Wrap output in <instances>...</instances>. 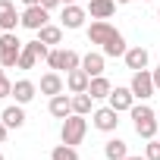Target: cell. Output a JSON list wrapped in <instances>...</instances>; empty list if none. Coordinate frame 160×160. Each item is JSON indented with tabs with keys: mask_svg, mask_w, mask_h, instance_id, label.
Masks as SVG:
<instances>
[{
	"mask_svg": "<svg viewBox=\"0 0 160 160\" xmlns=\"http://www.w3.org/2000/svg\"><path fill=\"white\" fill-rule=\"evenodd\" d=\"M129 113H132V126H135V132H138L144 141H151V138L160 132V119H157V113H154L144 101H141V104H135Z\"/></svg>",
	"mask_w": 160,
	"mask_h": 160,
	"instance_id": "1",
	"label": "cell"
},
{
	"mask_svg": "<svg viewBox=\"0 0 160 160\" xmlns=\"http://www.w3.org/2000/svg\"><path fill=\"white\" fill-rule=\"evenodd\" d=\"M85 135H88V119H85V116L69 113V116L60 122V141H63V144L78 148V144L85 141Z\"/></svg>",
	"mask_w": 160,
	"mask_h": 160,
	"instance_id": "2",
	"label": "cell"
},
{
	"mask_svg": "<svg viewBox=\"0 0 160 160\" xmlns=\"http://www.w3.org/2000/svg\"><path fill=\"white\" fill-rule=\"evenodd\" d=\"M19 53H22V41L16 38V32H3L0 35V66L3 69L19 66Z\"/></svg>",
	"mask_w": 160,
	"mask_h": 160,
	"instance_id": "3",
	"label": "cell"
},
{
	"mask_svg": "<svg viewBox=\"0 0 160 160\" xmlns=\"http://www.w3.org/2000/svg\"><path fill=\"white\" fill-rule=\"evenodd\" d=\"M129 88H132V94H135V101H148V98H154V72L151 69H138V72H132V82H129Z\"/></svg>",
	"mask_w": 160,
	"mask_h": 160,
	"instance_id": "4",
	"label": "cell"
},
{
	"mask_svg": "<svg viewBox=\"0 0 160 160\" xmlns=\"http://www.w3.org/2000/svg\"><path fill=\"white\" fill-rule=\"evenodd\" d=\"M91 122H94L98 132H116V129H119V113L107 104V107H98V110L91 113Z\"/></svg>",
	"mask_w": 160,
	"mask_h": 160,
	"instance_id": "5",
	"label": "cell"
},
{
	"mask_svg": "<svg viewBox=\"0 0 160 160\" xmlns=\"http://www.w3.org/2000/svg\"><path fill=\"white\" fill-rule=\"evenodd\" d=\"M85 19H88V10H85V7L69 3V7H63L60 25H63V28H69V32H78V28H85Z\"/></svg>",
	"mask_w": 160,
	"mask_h": 160,
	"instance_id": "6",
	"label": "cell"
},
{
	"mask_svg": "<svg viewBox=\"0 0 160 160\" xmlns=\"http://www.w3.org/2000/svg\"><path fill=\"white\" fill-rule=\"evenodd\" d=\"M47 22H50V10H44L41 3H38V7H25V10H22V28L38 32V28H44Z\"/></svg>",
	"mask_w": 160,
	"mask_h": 160,
	"instance_id": "7",
	"label": "cell"
},
{
	"mask_svg": "<svg viewBox=\"0 0 160 160\" xmlns=\"http://www.w3.org/2000/svg\"><path fill=\"white\" fill-rule=\"evenodd\" d=\"M107 104H110L116 113H129V110L135 107V94H132V88H129V85H126V88H122V85H116V88L110 91Z\"/></svg>",
	"mask_w": 160,
	"mask_h": 160,
	"instance_id": "8",
	"label": "cell"
},
{
	"mask_svg": "<svg viewBox=\"0 0 160 160\" xmlns=\"http://www.w3.org/2000/svg\"><path fill=\"white\" fill-rule=\"evenodd\" d=\"M113 35H116V28H113L107 19H94V22L88 25V41H91V44H98V47H104Z\"/></svg>",
	"mask_w": 160,
	"mask_h": 160,
	"instance_id": "9",
	"label": "cell"
},
{
	"mask_svg": "<svg viewBox=\"0 0 160 160\" xmlns=\"http://www.w3.org/2000/svg\"><path fill=\"white\" fill-rule=\"evenodd\" d=\"M38 91H41V94H47V98H53V94H63V91H66L63 75H60L57 69L44 72V75H41V82H38Z\"/></svg>",
	"mask_w": 160,
	"mask_h": 160,
	"instance_id": "10",
	"label": "cell"
},
{
	"mask_svg": "<svg viewBox=\"0 0 160 160\" xmlns=\"http://www.w3.org/2000/svg\"><path fill=\"white\" fill-rule=\"evenodd\" d=\"M16 25H22V13H16L13 0H0V28L3 32H16Z\"/></svg>",
	"mask_w": 160,
	"mask_h": 160,
	"instance_id": "11",
	"label": "cell"
},
{
	"mask_svg": "<svg viewBox=\"0 0 160 160\" xmlns=\"http://www.w3.org/2000/svg\"><path fill=\"white\" fill-rule=\"evenodd\" d=\"M88 85H91V75H88L82 66L66 72V88H69V94H85V91H88Z\"/></svg>",
	"mask_w": 160,
	"mask_h": 160,
	"instance_id": "12",
	"label": "cell"
},
{
	"mask_svg": "<svg viewBox=\"0 0 160 160\" xmlns=\"http://www.w3.org/2000/svg\"><path fill=\"white\" fill-rule=\"evenodd\" d=\"M35 94H38V85L32 82V78H19V82H13V98H16V104H32L35 101Z\"/></svg>",
	"mask_w": 160,
	"mask_h": 160,
	"instance_id": "13",
	"label": "cell"
},
{
	"mask_svg": "<svg viewBox=\"0 0 160 160\" xmlns=\"http://www.w3.org/2000/svg\"><path fill=\"white\" fill-rule=\"evenodd\" d=\"M126 66L132 69V72H138V69H148V60H151V53H148V47H141V44H135V47H129L126 50Z\"/></svg>",
	"mask_w": 160,
	"mask_h": 160,
	"instance_id": "14",
	"label": "cell"
},
{
	"mask_svg": "<svg viewBox=\"0 0 160 160\" xmlns=\"http://www.w3.org/2000/svg\"><path fill=\"white\" fill-rule=\"evenodd\" d=\"M104 66H107V57H104V50L98 53V50H88L85 57H82V69L94 78V75H104Z\"/></svg>",
	"mask_w": 160,
	"mask_h": 160,
	"instance_id": "15",
	"label": "cell"
},
{
	"mask_svg": "<svg viewBox=\"0 0 160 160\" xmlns=\"http://www.w3.org/2000/svg\"><path fill=\"white\" fill-rule=\"evenodd\" d=\"M116 7H119L116 0H88L85 10H88L91 19H110V16L116 13Z\"/></svg>",
	"mask_w": 160,
	"mask_h": 160,
	"instance_id": "16",
	"label": "cell"
},
{
	"mask_svg": "<svg viewBox=\"0 0 160 160\" xmlns=\"http://www.w3.org/2000/svg\"><path fill=\"white\" fill-rule=\"evenodd\" d=\"M0 119L7 122V129H22L25 126V107L22 104H10V107H3Z\"/></svg>",
	"mask_w": 160,
	"mask_h": 160,
	"instance_id": "17",
	"label": "cell"
},
{
	"mask_svg": "<svg viewBox=\"0 0 160 160\" xmlns=\"http://www.w3.org/2000/svg\"><path fill=\"white\" fill-rule=\"evenodd\" d=\"M47 110H50V116L66 119V116L72 113V98H69V94H53V98H50V104H47Z\"/></svg>",
	"mask_w": 160,
	"mask_h": 160,
	"instance_id": "18",
	"label": "cell"
},
{
	"mask_svg": "<svg viewBox=\"0 0 160 160\" xmlns=\"http://www.w3.org/2000/svg\"><path fill=\"white\" fill-rule=\"evenodd\" d=\"M110 91H113V85H110V78H107V75H94V78H91V85H88V94H91L94 101H107Z\"/></svg>",
	"mask_w": 160,
	"mask_h": 160,
	"instance_id": "19",
	"label": "cell"
},
{
	"mask_svg": "<svg viewBox=\"0 0 160 160\" xmlns=\"http://www.w3.org/2000/svg\"><path fill=\"white\" fill-rule=\"evenodd\" d=\"M104 157H107V160H122V157H129V144H126L122 138H110V141L104 144Z\"/></svg>",
	"mask_w": 160,
	"mask_h": 160,
	"instance_id": "20",
	"label": "cell"
},
{
	"mask_svg": "<svg viewBox=\"0 0 160 160\" xmlns=\"http://www.w3.org/2000/svg\"><path fill=\"white\" fill-rule=\"evenodd\" d=\"M38 38L47 44V47H53V44H63V25H44V28H38Z\"/></svg>",
	"mask_w": 160,
	"mask_h": 160,
	"instance_id": "21",
	"label": "cell"
},
{
	"mask_svg": "<svg viewBox=\"0 0 160 160\" xmlns=\"http://www.w3.org/2000/svg\"><path fill=\"white\" fill-rule=\"evenodd\" d=\"M101 50H104V57H126V50H129V47H126L122 32H116V35H113V38H110V41H107Z\"/></svg>",
	"mask_w": 160,
	"mask_h": 160,
	"instance_id": "22",
	"label": "cell"
},
{
	"mask_svg": "<svg viewBox=\"0 0 160 160\" xmlns=\"http://www.w3.org/2000/svg\"><path fill=\"white\" fill-rule=\"evenodd\" d=\"M72 113H78V116H88V113H94V98L85 91V94H72Z\"/></svg>",
	"mask_w": 160,
	"mask_h": 160,
	"instance_id": "23",
	"label": "cell"
},
{
	"mask_svg": "<svg viewBox=\"0 0 160 160\" xmlns=\"http://www.w3.org/2000/svg\"><path fill=\"white\" fill-rule=\"evenodd\" d=\"M78 66H82V57H78L72 47H60V69H78Z\"/></svg>",
	"mask_w": 160,
	"mask_h": 160,
	"instance_id": "24",
	"label": "cell"
},
{
	"mask_svg": "<svg viewBox=\"0 0 160 160\" xmlns=\"http://www.w3.org/2000/svg\"><path fill=\"white\" fill-rule=\"evenodd\" d=\"M50 160H78V151L72 144H57L50 151Z\"/></svg>",
	"mask_w": 160,
	"mask_h": 160,
	"instance_id": "25",
	"label": "cell"
},
{
	"mask_svg": "<svg viewBox=\"0 0 160 160\" xmlns=\"http://www.w3.org/2000/svg\"><path fill=\"white\" fill-rule=\"evenodd\" d=\"M41 57L28 47V44H22V53H19V69H35V63H38Z\"/></svg>",
	"mask_w": 160,
	"mask_h": 160,
	"instance_id": "26",
	"label": "cell"
},
{
	"mask_svg": "<svg viewBox=\"0 0 160 160\" xmlns=\"http://www.w3.org/2000/svg\"><path fill=\"white\" fill-rule=\"evenodd\" d=\"M3 98H13V82L7 78L3 66H0V101H3Z\"/></svg>",
	"mask_w": 160,
	"mask_h": 160,
	"instance_id": "27",
	"label": "cell"
},
{
	"mask_svg": "<svg viewBox=\"0 0 160 160\" xmlns=\"http://www.w3.org/2000/svg\"><path fill=\"white\" fill-rule=\"evenodd\" d=\"M144 157H148V160H160V141H157V138H151V141L144 144Z\"/></svg>",
	"mask_w": 160,
	"mask_h": 160,
	"instance_id": "28",
	"label": "cell"
},
{
	"mask_svg": "<svg viewBox=\"0 0 160 160\" xmlns=\"http://www.w3.org/2000/svg\"><path fill=\"white\" fill-rule=\"evenodd\" d=\"M50 69H57L60 72V47H50V53H47V60H44Z\"/></svg>",
	"mask_w": 160,
	"mask_h": 160,
	"instance_id": "29",
	"label": "cell"
},
{
	"mask_svg": "<svg viewBox=\"0 0 160 160\" xmlns=\"http://www.w3.org/2000/svg\"><path fill=\"white\" fill-rule=\"evenodd\" d=\"M41 7H44V10H57V7H63V3H60V0H41Z\"/></svg>",
	"mask_w": 160,
	"mask_h": 160,
	"instance_id": "30",
	"label": "cell"
},
{
	"mask_svg": "<svg viewBox=\"0 0 160 160\" xmlns=\"http://www.w3.org/2000/svg\"><path fill=\"white\" fill-rule=\"evenodd\" d=\"M7 132H10V129H7V122H3V119H0V144H3V141H7Z\"/></svg>",
	"mask_w": 160,
	"mask_h": 160,
	"instance_id": "31",
	"label": "cell"
},
{
	"mask_svg": "<svg viewBox=\"0 0 160 160\" xmlns=\"http://www.w3.org/2000/svg\"><path fill=\"white\" fill-rule=\"evenodd\" d=\"M154 88L160 91V63H157V69H154Z\"/></svg>",
	"mask_w": 160,
	"mask_h": 160,
	"instance_id": "32",
	"label": "cell"
},
{
	"mask_svg": "<svg viewBox=\"0 0 160 160\" xmlns=\"http://www.w3.org/2000/svg\"><path fill=\"white\" fill-rule=\"evenodd\" d=\"M19 3H22V7H38L41 0H19Z\"/></svg>",
	"mask_w": 160,
	"mask_h": 160,
	"instance_id": "33",
	"label": "cell"
},
{
	"mask_svg": "<svg viewBox=\"0 0 160 160\" xmlns=\"http://www.w3.org/2000/svg\"><path fill=\"white\" fill-rule=\"evenodd\" d=\"M122 160H148V157H132V154H129V157H122Z\"/></svg>",
	"mask_w": 160,
	"mask_h": 160,
	"instance_id": "34",
	"label": "cell"
},
{
	"mask_svg": "<svg viewBox=\"0 0 160 160\" xmlns=\"http://www.w3.org/2000/svg\"><path fill=\"white\" fill-rule=\"evenodd\" d=\"M60 3H63V7H69V3H78V0H60Z\"/></svg>",
	"mask_w": 160,
	"mask_h": 160,
	"instance_id": "35",
	"label": "cell"
},
{
	"mask_svg": "<svg viewBox=\"0 0 160 160\" xmlns=\"http://www.w3.org/2000/svg\"><path fill=\"white\" fill-rule=\"evenodd\" d=\"M116 3H132V0H116Z\"/></svg>",
	"mask_w": 160,
	"mask_h": 160,
	"instance_id": "36",
	"label": "cell"
},
{
	"mask_svg": "<svg viewBox=\"0 0 160 160\" xmlns=\"http://www.w3.org/2000/svg\"><path fill=\"white\" fill-rule=\"evenodd\" d=\"M157 19H160V7H157Z\"/></svg>",
	"mask_w": 160,
	"mask_h": 160,
	"instance_id": "37",
	"label": "cell"
},
{
	"mask_svg": "<svg viewBox=\"0 0 160 160\" xmlns=\"http://www.w3.org/2000/svg\"><path fill=\"white\" fill-rule=\"evenodd\" d=\"M0 35H3V28H0Z\"/></svg>",
	"mask_w": 160,
	"mask_h": 160,
	"instance_id": "38",
	"label": "cell"
},
{
	"mask_svg": "<svg viewBox=\"0 0 160 160\" xmlns=\"http://www.w3.org/2000/svg\"><path fill=\"white\" fill-rule=\"evenodd\" d=\"M0 160H3V154H0Z\"/></svg>",
	"mask_w": 160,
	"mask_h": 160,
	"instance_id": "39",
	"label": "cell"
}]
</instances>
